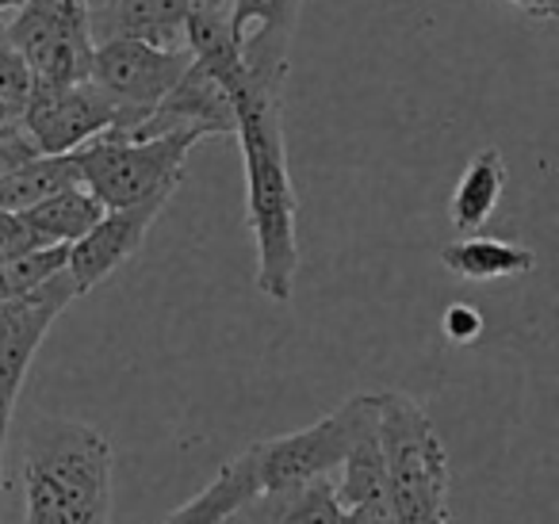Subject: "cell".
Masks as SVG:
<instances>
[{"label": "cell", "instance_id": "1", "mask_svg": "<svg viewBox=\"0 0 559 524\" xmlns=\"http://www.w3.org/2000/svg\"><path fill=\"white\" fill-rule=\"evenodd\" d=\"M234 104L241 169H246V223L253 234V284L264 299L288 302L299 276V203L288 172V142L280 123V88H269L241 66L226 85Z\"/></svg>", "mask_w": 559, "mask_h": 524}, {"label": "cell", "instance_id": "2", "mask_svg": "<svg viewBox=\"0 0 559 524\" xmlns=\"http://www.w3.org/2000/svg\"><path fill=\"white\" fill-rule=\"evenodd\" d=\"M27 524H111V444L70 417H35L24 437Z\"/></svg>", "mask_w": 559, "mask_h": 524}, {"label": "cell", "instance_id": "3", "mask_svg": "<svg viewBox=\"0 0 559 524\" xmlns=\"http://www.w3.org/2000/svg\"><path fill=\"white\" fill-rule=\"evenodd\" d=\"M376 437L395 524H449V455L426 409L403 391H380Z\"/></svg>", "mask_w": 559, "mask_h": 524}, {"label": "cell", "instance_id": "4", "mask_svg": "<svg viewBox=\"0 0 559 524\" xmlns=\"http://www.w3.org/2000/svg\"><path fill=\"white\" fill-rule=\"evenodd\" d=\"M195 131L169 134H139L104 131L81 150H73V162L81 169V188L100 200L104 211L139 207V203H169L185 177L188 154L200 146Z\"/></svg>", "mask_w": 559, "mask_h": 524}, {"label": "cell", "instance_id": "5", "mask_svg": "<svg viewBox=\"0 0 559 524\" xmlns=\"http://www.w3.org/2000/svg\"><path fill=\"white\" fill-rule=\"evenodd\" d=\"M376 429V394H353L326 417H319L307 429L288 437L261 440L257 448V467H261V493H284L296 486L322 478L345 463L365 432Z\"/></svg>", "mask_w": 559, "mask_h": 524}, {"label": "cell", "instance_id": "6", "mask_svg": "<svg viewBox=\"0 0 559 524\" xmlns=\"http://www.w3.org/2000/svg\"><path fill=\"white\" fill-rule=\"evenodd\" d=\"M146 111H131L111 100L93 81H32L20 111V131L35 154H73L104 131L134 127Z\"/></svg>", "mask_w": 559, "mask_h": 524}, {"label": "cell", "instance_id": "7", "mask_svg": "<svg viewBox=\"0 0 559 524\" xmlns=\"http://www.w3.org/2000/svg\"><path fill=\"white\" fill-rule=\"evenodd\" d=\"M192 50H162L131 39L93 43V62H88V81L111 96L116 104L131 111H154L165 96L185 78Z\"/></svg>", "mask_w": 559, "mask_h": 524}, {"label": "cell", "instance_id": "8", "mask_svg": "<svg viewBox=\"0 0 559 524\" xmlns=\"http://www.w3.org/2000/svg\"><path fill=\"white\" fill-rule=\"evenodd\" d=\"M241 62L261 85L280 88L288 78V50L304 0H223Z\"/></svg>", "mask_w": 559, "mask_h": 524}, {"label": "cell", "instance_id": "9", "mask_svg": "<svg viewBox=\"0 0 559 524\" xmlns=\"http://www.w3.org/2000/svg\"><path fill=\"white\" fill-rule=\"evenodd\" d=\"M165 211L162 200L154 203H139V207H116L104 211L100 223L85 234L81 241L70 246V261H66V272H70L78 295L93 291L96 284L111 276L116 269H123L134 253L146 241L150 226L157 223V215Z\"/></svg>", "mask_w": 559, "mask_h": 524}, {"label": "cell", "instance_id": "10", "mask_svg": "<svg viewBox=\"0 0 559 524\" xmlns=\"http://www.w3.org/2000/svg\"><path fill=\"white\" fill-rule=\"evenodd\" d=\"M195 0H108L100 12H88L93 43L131 39L146 47H185V24Z\"/></svg>", "mask_w": 559, "mask_h": 524}, {"label": "cell", "instance_id": "11", "mask_svg": "<svg viewBox=\"0 0 559 524\" xmlns=\"http://www.w3.org/2000/svg\"><path fill=\"white\" fill-rule=\"evenodd\" d=\"M506 177H510V169H506V157L495 146H483L464 165L449 200V218L460 234H475L490 223V215H495L498 200L506 192Z\"/></svg>", "mask_w": 559, "mask_h": 524}, {"label": "cell", "instance_id": "12", "mask_svg": "<svg viewBox=\"0 0 559 524\" xmlns=\"http://www.w3.org/2000/svg\"><path fill=\"white\" fill-rule=\"evenodd\" d=\"M70 188H81V169L73 154H35L0 180V207L32 211Z\"/></svg>", "mask_w": 559, "mask_h": 524}, {"label": "cell", "instance_id": "13", "mask_svg": "<svg viewBox=\"0 0 559 524\" xmlns=\"http://www.w3.org/2000/svg\"><path fill=\"white\" fill-rule=\"evenodd\" d=\"M441 264L460 279H510L533 272V249L506 238H460L441 249Z\"/></svg>", "mask_w": 559, "mask_h": 524}, {"label": "cell", "instance_id": "14", "mask_svg": "<svg viewBox=\"0 0 559 524\" xmlns=\"http://www.w3.org/2000/svg\"><path fill=\"white\" fill-rule=\"evenodd\" d=\"M20 215L32 226L39 246H73V241H81L100 223L104 207L93 192L70 188V192L55 195V200L39 203V207H32V211H20Z\"/></svg>", "mask_w": 559, "mask_h": 524}, {"label": "cell", "instance_id": "15", "mask_svg": "<svg viewBox=\"0 0 559 524\" xmlns=\"http://www.w3.org/2000/svg\"><path fill=\"white\" fill-rule=\"evenodd\" d=\"M337 501L342 509H391L388 501V471H383L380 437L365 432L353 444V452L342 463V478H337Z\"/></svg>", "mask_w": 559, "mask_h": 524}, {"label": "cell", "instance_id": "16", "mask_svg": "<svg viewBox=\"0 0 559 524\" xmlns=\"http://www.w3.org/2000/svg\"><path fill=\"white\" fill-rule=\"evenodd\" d=\"M66 261H70V246H43L12 257V261H0V299H20V295L39 291L47 279L66 272Z\"/></svg>", "mask_w": 559, "mask_h": 524}, {"label": "cell", "instance_id": "17", "mask_svg": "<svg viewBox=\"0 0 559 524\" xmlns=\"http://www.w3.org/2000/svg\"><path fill=\"white\" fill-rule=\"evenodd\" d=\"M32 81H35L32 70L20 58L16 43L9 39V24H0V96L24 108L27 93H32Z\"/></svg>", "mask_w": 559, "mask_h": 524}, {"label": "cell", "instance_id": "18", "mask_svg": "<svg viewBox=\"0 0 559 524\" xmlns=\"http://www.w3.org/2000/svg\"><path fill=\"white\" fill-rule=\"evenodd\" d=\"M32 249H43V246L35 241L24 215L0 207V261H12V257H20V253H32Z\"/></svg>", "mask_w": 559, "mask_h": 524}, {"label": "cell", "instance_id": "19", "mask_svg": "<svg viewBox=\"0 0 559 524\" xmlns=\"http://www.w3.org/2000/svg\"><path fill=\"white\" fill-rule=\"evenodd\" d=\"M441 330L452 345H472V341L483 337V314L472 307V302H452L441 318Z\"/></svg>", "mask_w": 559, "mask_h": 524}, {"label": "cell", "instance_id": "20", "mask_svg": "<svg viewBox=\"0 0 559 524\" xmlns=\"http://www.w3.org/2000/svg\"><path fill=\"white\" fill-rule=\"evenodd\" d=\"M506 4H513V9L528 12L536 20H548V24L559 16V0H506Z\"/></svg>", "mask_w": 559, "mask_h": 524}, {"label": "cell", "instance_id": "21", "mask_svg": "<svg viewBox=\"0 0 559 524\" xmlns=\"http://www.w3.org/2000/svg\"><path fill=\"white\" fill-rule=\"evenodd\" d=\"M342 524H395L391 509H345Z\"/></svg>", "mask_w": 559, "mask_h": 524}, {"label": "cell", "instance_id": "22", "mask_svg": "<svg viewBox=\"0 0 559 524\" xmlns=\"http://www.w3.org/2000/svg\"><path fill=\"white\" fill-rule=\"evenodd\" d=\"M20 104H12V100H4L0 96V131H12V127H20Z\"/></svg>", "mask_w": 559, "mask_h": 524}, {"label": "cell", "instance_id": "23", "mask_svg": "<svg viewBox=\"0 0 559 524\" xmlns=\"http://www.w3.org/2000/svg\"><path fill=\"white\" fill-rule=\"evenodd\" d=\"M62 4H70V9H81V12H88V0H62Z\"/></svg>", "mask_w": 559, "mask_h": 524}, {"label": "cell", "instance_id": "24", "mask_svg": "<svg viewBox=\"0 0 559 524\" xmlns=\"http://www.w3.org/2000/svg\"><path fill=\"white\" fill-rule=\"evenodd\" d=\"M24 0H0V12H9V9H20Z\"/></svg>", "mask_w": 559, "mask_h": 524}]
</instances>
